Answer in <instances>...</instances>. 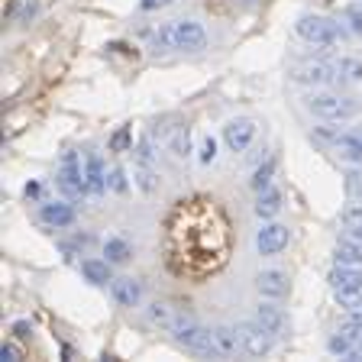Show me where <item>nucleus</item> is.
Returning a JSON list of instances; mask_svg holds the SVG:
<instances>
[{"label":"nucleus","mask_w":362,"mask_h":362,"mask_svg":"<svg viewBox=\"0 0 362 362\" xmlns=\"http://www.w3.org/2000/svg\"><path fill=\"white\" fill-rule=\"evenodd\" d=\"M165 252L178 275H214L230 256V224L214 201H181L169 217Z\"/></svg>","instance_id":"obj_1"},{"label":"nucleus","mask_w":362,"mask_h":362,"mask_svg":"<svg viewBox=\"0 0 362 362\" xmlns=\"http://www.w3.org/2000/svg\"><path fill=\"white\" fill-rule=\"evenodd\" d=\"M307 110L317 113L320 120L343 123V120L359 117L362 104L356 101V97H343V94H314V97H307Z\"/></svg>","instance_id":"obj_2"},{"label":"nucleus","mask_w":362,"mask_h":362,"mask_svg":"<svg viewBox=\"0 0 362 362\" xmlns=\"http://www.w3.org/2000/svg\"><path fill=\"white\" fill-rule=\"evenodd\" d=\"M171 337L178 339L181 346L188 352H194V356H201V359H224V352H220V346H217V337L214 330L201 327L197 320H191V324H184V327L178 330V333H171Z\"/></svg>","instance_id":"obj_3"},{"label":"nucleus","mask_w":362,"mask_h":362,"mask_svg":"<svg viewBox=\"0 0 362 362\" xmlns=\"http://www.w3.org/2000/svg\"><path fill=\"white\" fill-rule=\"evenodd\" d=\"M146 320L158 330H169V333H178L184 324H191L194 317L178 304V301H169V298H156L152 304L146 307Z\"/></svg>","instance_id":"obj_4"},{"label":"nucleus","mask_w":362,"mask_h":362,"mask_svg":"<svg viewBox=\"0 0 362 362\" xmlns=\"http://www.w3.org/2000/svg\"><path fill=\"white\" fill-rule=\"evenodd\" d=\"M56 184H58V191L65 194L68 201H78L81 194L88 191L84 162H78V156H75V152H65V158H62V169H58V175H56Z\"/></svg>","instance_id":"obj_5"},{"label":"nucleus","mask_w":362,"mask_h":362,"mask_svg":"<svg viewBox=\"0 0 362 362\" xmlns=\"http://www.w3.org/2000/svg\"><path fill=\"white\" fill-rule=\"evenodd\" d=\"M294 29H298V36H301V39H307V43H314V45H337L339 39L346 36V29H343V26L324 20V16H301Z\"/></svg>","instance_id":"obj_6"},{"label":"nucleus","mask_w":362,"mask_h":362,"mask_svg":"<svg viewBox=\"0 0 362 362\" xmlns=\"http://www.w3.org/2000/svg\"><path fill=\"white\" fill-rule=\"evenodd\" d=\"M169 36H171V49H184V52H197V49H204V43H207L204 26L194 20L169 23Z\"/></svg>","instance_id":"obj_7"},{"label":"nucleus","mask_w":362,"mask_h":362,"mask_svg":"<svg viewBox=\"0 0 362 362\" xmlns=\"http://www.w3.org/2000/svg\"><path fill=\"white\" fill-rule=\"evenodd\" d=\"M237 330H239V339H243V352H246V356H265V352L272 350V343H275V337L262 327L259 320L237 324Z\"/></svg>","instance_id":"obj_8"},{"label":"nucleus","mask_w":362,"mask_h":362,"mask_svg":"<svg viewBox=\"0 0 362 362\" xmlns=\"http://www.w3.org/2000/svg\"><path fill=\"white\" fill-rule=\"evenodd\" d=\"M285 246H288V226H282V224L262 226L259 237H256V249H259V256H278Z\"/></svg>","instance_id":"obj_9"},{"label":"nucleus","mask_w":362,"mask_h":362,"mask_svg":"<svg viewBox=\"0 0 362 362\" xmlns=\"http://www.w3.org/2000/svg\"><path fill=\"white\" fill-rule=\"evenodd\" d=\"M252 139H256V123L252 120H233V123L224 126V143L233 152H246Z\"/></svg>","instance_id":"obj_10"},{"label":"nucleus","mask_w":362,"mask_h":362,"mask_svg":"<svg viewBox=\"0 0 362 362\" xmlns=\"http://www.w3.org/2000/svg\"><path fill=\"white\" fill-rule=\"evenodd\" d=\"M39 220L52 230H65V226L75 224V207L65 201H45L43 210H39Z\"/></svg>","instance_id":"obj_11"},{"label":"nucleus","mask_w":362,"mask_h":362,"mask_svg":"<svg viewBox=\"0 0 362 362\" xmlns=\"http://www.w3.org/2000/svg\"><path fill=\"white\" fill-rule=\"evenodd\" d=\"M298 81H307V84H339L337 65H327V62H311V65H301V68H298Z\"/></svg>","instance_id":"obj_12"},{"label":"nucleus","mask_w":362,"mask_h":362,"mask_svg":"<svg viewBox=\"0 0 362 362\" xmlns=\"http://www.w3.org/2000/svg\"><path fill=\"white\" fill-rule=\"evenodd\" d=\"M110 294L120 307H136L139 304V298H143V285L136 282V278H113Z\"/></svg>","instance_id":"obj_13"},{"label":"nucleus","mask_w":362,"mask_h":362,"mask_svg":"<svg viewBox=\"0 0 362 362\" xmlns=\"http://www.w3.org/2000/svg\"><path fill=\"white\" fill-rule=\"evenodd\" d=\"M256 288H259L262 298H272V301H278V298H285L288 294V278H285L282 272H262L259 278H256Z\"/></svg>","instance_id":"obj_14"},{"label":"nucleus","mask_w":362,"mask_h":362,"mask_svg":"<svg viewBox=\"0 0 362 362\" xmlns=\"http://www.w3.org/2000/svg\"><path fill=\"white\" fill-rule=\"evenodd\" d=\"M256 320H259L262 327L269 330L272 337H282L285 327H288V320H285V311L275 304H259L256 307Z\"/></svg>","instance_id":"obj_15"},{"label":"nucleus","mask_w":362,"mask_h":362,"mask_svg":"<svg viewBox=\"0 0 362 362\" xmlns=\"http://www.w3.org/2000/svg\"><path fill=\"white\" fill-rule=\"evenodd\" d=\"M84 178H88V194H104L107 191V171H104L101 156L90 152L84 158Z\"/></svg>","instance_id":"obj_16"},{"label":"nucleus","mask_w":362,"mask_h":362,"mask_svg":"<svg viewBox=\"0 0 362 362\" xmlns=\"http://www.w3.org/2000/svg\"><path fill=\"white\" fill-rule=\"evenodd\" d=\"M356 285H362V269H356V265H339L330 272V288L333 291H339V288H356Z\"/></svg>","instance_id":"obj_17"},{"label":"nucleus","mask_w":362,"mask_h":362,"mask_svg":"<svg viewBox=\"0 0 362 362\" xmlns=\"http://www.w3.org/2000/svg\"><path fill=\"white\" fill-rule=\"evenodd\" d=\"M214 337H217V346H220L224 356H239V352H243V339H239L237 327H214Z\"/></svg>","instance_id":"obj_18"},{"label":"nucleus","mask_w":362,"mask_h":362,"mask_svg":"<svg viewBox=\"0 0 362 362\" xmlns=\"http://www.w3.org/2000/svg\"><path fill=\"white\" fill-rule=\"evenodd\" d=\"M81 275L88 278L90 285H107V282H113L110 278V262L107 259H84L81 262Z\"/></svg>","instance_id":"obj_19"},{"label":"nucleus","mask_w":362,"mask_h":362,"mask_svg":"<svg viewBox=\"0 0 362 362\" xmlns=\"http://www.w3.org/2000/svg\"><path fill=\"white\" fill-rule=\"evenodd\" d=\"M278 210H282V191H275V188H265V191H259V201H256V217L269 220V217H275Z\"/></svg>","instance_id":"obj_20"},{"label":"nucleus","mask_w":362,"mask_h":362,"mask_svg":"<svg viewBox=\"0 0 362 362\" xmlns=\"http://www.w3.org/2000/svg\"><path fill=\"white\" fill-rule=\"evenodd\" d=\"M133 178H136V184H139V191L143 194H152L158 188V175H156V169H152V162H136Z\"/></svg>","instance_id":"obj_21"},{"label":"nucleus","mask_w":362,"mask_h":362,"mask_svg":"<svg viewBox=\"0 0 362 362\" xmlns=\"http://www.w3.org/2000/svg\"><path fill=\"white\" fill-rule=\"evenodd\" d=\"M337 78H339V84H359L362 81V62L359 58H339Z\"/></svg>","instance_id":"obj_22"},{"label":"nucleus","mask_w":362,"mask_h":362,"mask_svg":"<svg viewBox=\"0 0 362 362\" xmlns=\"http://www.w3.org/2000/svg\"><path fill=\"white\" fill-rule=\"evenodd\" d=\"M337 152H339V158L362 165V133H346V139L337 146Z\"/></svg>","instance_id":"obj_23"},{"label":"nucleus","mask_w":362,"mask_h":362,"mask_svg":"<svg viewBox=\"0 0 362 362\" xmlns=\"http://www.w3.org/2000/svg\"><path fill=\"white\" fill-rule=\"evenodd\" d=\"M169 149H171V156H175V158H188V156H191V130H188V126H178L175 136L169 139Z\"/></svg>","instance_id":"obj_24"},{"label":"nucleus","mask_w":362,"mask_h":362,"mask_svg":"<svg viewBox=\"0 0 362 362\" xmlns=\"http://www.w3.org/2000/svg\"><path fill=\"white\" fill-rule=\"evenodd\" d=\"M104 256H107L110 265H120V262H126L133 256V249H130L126 239H107V243H104Z\"/></svg>","instance_id":"obj_25"},{"label":"nucleus","mask_w":362,"mask_h":362,"mask_svg":"<svg viewBox=\"0 0 362 362\" xmlns=\"http://www.w3.org/2000/svg\"><path fill=\"white\" fill-rule=\"evenodd\" d=\"M337 262H339V265H356V269H362V246H356V243H346V239H339Z\"/></svg>","instance_id":"obj_26"},{"label":"nucleus","mask_w":362,"mask_h":362,"mask_svg":"<svg viewBox=\"0 0 362 362\" xmlns=\"http://www.w3.org/2000/svg\"><path fill=\"white\" fill-rule=\"evenodd\" d=\"M337 294V301L339 307H346V311H362V285H356V288H339Z\"/></svg>","instance_id":"obj_27"},{"label":"nucleus","mask_w":362,"mask_h":362,"mask_svg":"<svg viewBox=\"0 0 362 362\" xmlns=\"http://www.w3.org/2000/svg\"><path fill=\"white\" fill-rule=\"evenodd\" d=\"M130 146H133V133H130V126H120L110 136V152H130Z\"/></svg>","instance_id":"obj_28"},{"label":"nucleus","mask_w":362,"mask_h":362,"mask_svg":"<svg viewBox=\"0 0 362 362\" xmlns=\"http://www.w3.org/2000/svg\"><path fill=\"white\" fill-rule=\"evenodd\" d=\"M327 346H330V352H333V356H346V359H350L352 350H356V343H352V339H346L343 333H337V337L330 339Z\"/></svg>","instance_id":"obj_29"},{"label":"nucleus","mask_w":362,"mask_h":362,"mask_svg":"<svg viewBox=\"0 0 362 362\" xmlns=\"http://www.w3.org/2000/svg\"><path fill=\"white\" fill-rule=\"evenodd\" d=\"M343 20H346V26H350V33H356V36H362V7H346L343 10Z\"/></svg>","instance_id":"obj_30"},{"label":"nucleus","mask_w":362,"mask_h":362,"mask_svg":"<svg viewBox=\"0 0 362 362\" xmlns=\"http://www.w3.org/2000/svg\"><path fill=\"white\" fill-rule=\"evenodd\" d=\"M272 175H275V162H265V165H262L259 171H256V178H252V188H256V191H265V188H269V181H272Z\"/></svg>","instance_id":"obj_31"},{"label":"nucleus","mask_w":362,"mask_h":362,"mask_svg":"<svg viewBox=\"0 0 362 362\" xmlns=\"http://www.w3.org/2000/svg\"><path fill=\"white\" fill-rule=\"evenodd\" d=\"M346 194H350L352 201H362V171L346 175Z\"/></svg>","instance_id":"obj_32"},{"label":"nucleus","mask_w":362,"mask_h":362,"mask_svg":"<svg viewBox=\"0 0 362 362\" xmlns=\"http://www.w3.org/2000/svg\"><path fill=\"white\" fill-rule=\"evenodd\" d=\"M214 158H217V139L214 136H204L201 139V162L204 165H210Z\"/></svg>","instance_id":"obj_33"},{"label":"nucleus","mask_w":362,"mask_h":362,"mask_svg":"<svg viewBox=\"0 0 362 362\" xmlns=\"http://www.w3.org/2000/svg\"><path fill=\"white\" fill-rule=\"evenodd\" d=\"M343 226H362V204L343 210Z\"/></svg>","instance_id":"obj_34"},{"label":"nucleus","mask_w":362,"mask_h":362,"mask_svg":"<svg viewBox=\"0 0 362 362\" xmlns=\"http://www.w3.org/2000/svg\"><path fill=\"white\" fill-rule=\"evenodd\" d=\"M107 184H110L113 191H126V175H123V169H110V175H107Z\"/></svg>","instance_id":"obj_35"},{"label":"nucleus","mask_w":362,"mask_h":362,"mask_svg":"<svg viewBox=\"0 0 362 362\" xmlns=\"http://www.w3.org/2000/svg\"><path fill=\"white\" fill-rule=\"evenodd\" d=\"M29 333H33V324H29V320H16V324H13V337L16 339H26Z\"/></svg>","instance_id":"obj_36"},{"label":"nucleus","mask_w":362,"mask_h":362,"mask_svg":"<svg viewBox=\"0 0 362 362\" xmlns=\"http://www.w3.org/2000/svg\"><path fill=\"white\" fill-rule=\"evenodd\" d=\"M0 359H3V362H16V359H20V350H16L13 343H3V346H0Z\"/></svg>","instance_id":"obj_37"},{"label":"nucleus","mask_w":362,"mask_h":362,"mask_svg":"<svg viewBox=\"0 0 362 362\" xmlns=\"http://www.w3.org/2000/svg\"><path fill=\"white\" fill-rule=\"evenodd\" d=\"M343 239H346V243H356V246H362V226H346V230H343Z\"/></svg>","instance_id":"obj_38"},{"label":"nucleus","mask_w":362,"mask_h":362,"mask_svg":"<svg viewBox=\"0 0 362 362\" xmlns=\"http://www.w3.org/2000/svg\"><path fill=\"white\" fill-rule=\"evenodd\" d=\"M36 13H39V3H36V0H26V3H23V13H20V20L23 23H29L36 16Z\"/></svg>","instance_id":"obj_39"},{"label":"nucleus","mask_w":362,"mask_h":362,"mask_svg":"<svg viewBox=\"0 0 362 362\" xmlns=\"http://www.w3.org/2000/svg\"><path fill=\"white\" fill-rule=\"evenodd\" d=\"M169 3H175V0H139L143 10H162V7H169Z\"/></svg>","instance_id":"obj_40"},{"label":"nucleus","mask_w":362,"mask_h":362,"mask_svg":"<svg viewBox=\"0 0 362 362\" xmlns=\"http://www.w3.org/2000/svg\"><path fill=\"white\" fill-rule=\"evenodd\" d=\"M26 197H39V184H36V181L33 184H26Z\"/></svg>","instance_id":"obj_41"}]
</instances>
